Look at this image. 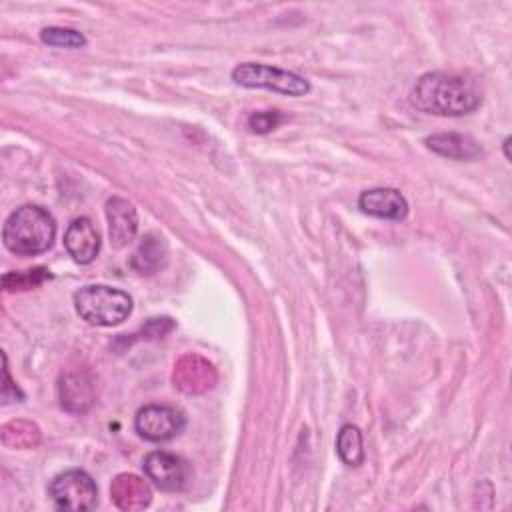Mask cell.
<instances>
[{"label": "cell", "instance_id": "cell-9", "mask_svg": "<svg viewBox=\"0 0 512 512\" xmlns=\"http://www.w3.org/2000/svg\"><path fill=\"white\" fill-rule=\"evenodd\" d=\"M64 248L76 264H90L100 252V234L90 218H74L64 232Z\"/></svg>", "mask_w": 512, "mask_h": 512}, {"label": "cell", "instance_id": "cell-11", "mask_svg": "<svg viewBox=\"0 0 512 512\" xmlns=\"http://www.w3.org/2000/svg\"><path fill=\"white\" fill-rule=\"evenodd\" d=\"M106 220H108V236L114 248L128 246L138 230L136 208L124 198H110L106 202Z\"/></svg>", "mask_w": 512, "mask_h": 512}, {"label": "cell", "instance_id": "cell-14", "mask_svg": "<svg viewBox=\"0 0 512 512\" xmlns=\"http://www.w3.org/2000/svg\"><path fill=\"white\" fill-rule=\"evenodd\" d=\"M424 144L446 158H454V160H474L482 154L480 144L468 136V134H458V132H440V134H432L424 140Z\"/></svg>", "mask_w": 512, "mask_h": 512}, {"label": "cell", "instance_id": "cell-6", "mask_svg": "<svg viewBox=\"0 0 512 512\" xmlns=\"http://www.w3.org/2000/svg\"><path fill=\"white\" fill-rule=\"evenodd\" d=\"M186 418L180 410L164 404H148L136 412L134 428L150 442H164L184 430Z\"/></svg>", "mask_w": 512, "mask_h": 512}, {"label": "cell", "instance_id": "cell-23", "mask_svg": "<svg viewBox=\"0 0 512 512\" xmlns=\"http://www.w3.org/2000/svg\"><path fill=\"white\" fill-rule=\"evenodd\" d=\"M508 144H510V138L504 140V156L510 160V152H508Z\"/></svg>", "mask_w": 512, "mask_h": 512}, {"label": "cell", "instance_id": "cell-20", "mask_svg": "<svg viewBox=\"0 0 512 512\" xmlns=\"http://www.w3.org/2000/svg\"><path fill=\"white\" fill-rule=\"evenodd\" d=\"M284 120H286V116L278 110H260V112H252L248 116V128L258 134H268L274 128H278Z\"/></svg>", "mask_w": 512, "mask_h": 512}, {"label": "cell", "instance_id": "cell-12", "mask_svg": "<svg viewBox=\"0 0 512 512\" xmlns=\"http://www.w3.org/2000/svg\"><path fill=\"white\" fill-rule=\"evenodd\" d=\"M110 498L120 510L136 512L152 502V488L144 478L124 472L112 480Z\"/></svg>", "mask_w": 512, "mask_h": 512}, {"label": "cell", "instance_id": "cell-2", "mask_svg": "<svg viewBox=\"0 0 512 512\" xmlns=\"http://www.w3.org/2000/svg\"><path fill=\"white\" fill-rule=\"evenodd\" d=\"M56 238L52 214L40 206L26 204L16 208L4 222V246L18 256H36L46 252Z\"/></svg>", "mask_w": 512, "mask_h": 512}, {"label": "cell", "instance_id": "cell-18", "mask_svg": "<svg viewBox=\"0 0 512 512\" xmlns=\"http://www.w3.org/2000/svg\"><path fill=\"white\" fill-rule=\"evenodd\" d=\"M40 40L48 46L56 48H82L86 46V38L82 32L74 28H62V26H48L40 32Z\"/></svg>", "mask_w": 512, "mask_h": 512}, {"label": "cell", "instance_id": "cell-19", "mask_svg": "<svg viewBox=\"0 0 512 512\" xmlns=\"http://www.w3.org/2000/svg\"><path fill=\"white\" fill-rule=\"evenodd\" d=\"M46 278H50V272L46 268H34V270H22V272H8L2 276V286L6 292L10 290H28L38 284H42Z\"/></svg>", "mask_w": 512, "mask_h": 512}, {"label": "cell", "instance_id": "cell-17", "mask_svg": "<svg viewBox=\"0 0 512 512\" xmlns=\"http://www.w3.org/2000/svg\"><path fill=\"white\" fill-rule=\"evenodd\" d=\"M336 452L346 466H360L364 462L362 432L352 424H344L336 436Z\"/></svg>", "mask_w": 512, "mask_h": 512}, {"label": "cell", "instance_id": "cell-16", "mask_svg": "<svg viewBox=\"0 0 512 512\" xmlns=\"http://www.w3.org/2000/svg\"><path fill=\"white\" fill-rule=\"evenodd\" d=\"M42 440L40 428L30 420H10L2 426V442L10 448H36Z\"/></svg>", "mask_w": 512, "mask_h": 512}, {"label": "cell", "instance_id": "cell-1", "mask_svg": "<svg viewBox=\"0 0 512 512\" xmlns=\"http://www.w3.org/2000/svg\"><path fill=\"white\" fill-rule=\"evenodd\" d=\"M410 100L426 114L462 116L480 106L482 92L474 80L462 74L436 70L426 72L416 80Z\"/></svg>", "mask_w": 512, "mask_h": 512}, {"label": "cell", "instance_id": "cell-22", "mask_svg": "<svg viewBox=\"0 0 512 512\" xmlns=\"http://www.w3.org/2000/svg\"><path fill=\"white\" fill-rule=\"evenodd\" d=\"M10 392L14 394V400L18 398H22V394H20V390L12 384V380H10V372H8V362H6V354H4V384H2V398H4V402H10L12 400V396H10Z\"/></svg>", "mask_w": 512, "mask_h": 512}, {"label": "cell", "instance_id": "cell-3", "mask_svg": "<svg viewBox=\"0 0 512 512\" xmlns=\"http://www.w3.org/2000/svg\"><path fill=\"white\" fill-rule=\"evenodd\" d=\"M74 308L82 320L94 326H116L132 312V298L106 284H88L74 294Z\"/></svg>", "mask_w": 512, "mask_h": 512}, {"label": "cell", "instance_id": "cell-15", "mask_svg": "<svg viewBox=\"0 0 512 512\" xmlns=\"http://www.w3.org/2000/svg\"><path fill=\"white\" fill-rule=\"evenodd\" d=\"M130 262H132V268L138 274L150 276V274L160 272L168 262V244H166V240L156 232H148L140 240V244L134 250Z\"/></svg>", "mask_w": 512, "mask_h": 512}, {"label": "cell", "instance_id": "cell-4", "mask_svg": "<svg viewBox=\"0 0 512 512\" xmlns=\"http://www.w3.org/2000/svg\"><path fill=\"white\" fill-rule=\"evenodd\" d=\"M232 80L246 88H268L288 96H304L310 84L304 76L260 62H242L232 70Z\"/></svg>", "mask_w": 512, "mask_h": 512}, {"label": "cell", "instance_id": "cell-21", "mask_svg": "<svg viewBox=\"0 0 512 512\" xmlns=\"http://www.w3.org/2000/svg\"><path fill=\"white\" fill-rule=\"evenodd\" d=\"M174 328V322L166 316L162 318H150L146 328H144V334L146 338H162L166 332H170Z\"/></svg>", "mask_w": 512, "mask_h": 512}, {"label": "cell", "instance_id": "cell-7", "mask_svg": "<svg viewBox=\"0 0 512 512\" xmlns=\"http://www.w3.org/2000/svg\"><path fill=\"white\" fill-rule=\"evenodd\" d=\"M144 474L148 476V480H152V484L160 490L166 492H176L182 490L188 482V462L172 452L166 450H154L144 458Z\"/></svg>", "mask_w": 512, "mask_h": 512}, {"label": "cell", "instance_id": "cell-13", "mask_svg": "<svg viewBox=\"0 0 512 512\" xmlns=\"http://www.w3.org/2000/svg\"><path fill=\"white\" fill-rule=\"evenodd\" d=\"M60 406L72 414H84L94 404V384L86 372H66L58 384Z\"/></svg>", "mask_w": 512, "mask_h": 512}, {"label": "cell", "instance_id": "cell-10", "mask_svg": "<svg viewBox=\"0 0 512 512\" xmlns=\"http://www.w3.org/2000/svg\"><path fill=\"white\" fill-rule=\"evenodd\" d=\"M358 208L382 220H402L408 214V202L396 188H370L362 192Z\"/></svg>", "mask_w": 512, "mask_h": 512}, {"label": "cell", "instance_id": "cell-8", "mask_svg": "<svg viewBox=\"0 0 512 512\" xmlns=\"http://www.w3.org/2000/svg\"><path fill=\"white\" fill-rule=\"evenodd\" d=\"M218 374L214 366L200 354H184L176 360L172 370L174 386L184 394H204L214 388Z\"/></svg>", "mask_w": 512, "mask_h": 512}, {"label": "cell", "instance_id": "cell-5", "mask_svg": "<svg viewBox=\"0 0 512 512\" xmlns=\"http://www.w3.org/2000/svg\"><path fill=\"white\" fill-rule=\"evenodd\" d=\"M48 494L56 508L70 512L92 510L98 504V488L92 476L84 470L60 472L48 488Z\"/></svg>", "mask_w": 512, "mask_h": 512}]
</instances>
